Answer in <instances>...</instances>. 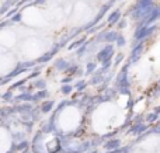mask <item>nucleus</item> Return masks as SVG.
Listing matches in <instances>:
<instances>
[{
    "instance_id": "nucleus-1",
    "label": "nucleus",
    "mask_w": 160,
    "mask_h": 153,
    "mask_svg": "<svg viewBox=\"0 0 160 153\" xmlns=\"http://www.w3.org/2000/svg\"><path fill=\"white\" fill-rule=\"evenodd\" d=\"M21 24H24L27 28H44L49 24L45 10H41L38 7H28L21 13Z\"/></svg>"
},
{
    "instance_id": "nucleus-2",
    "label": "nucleus",
    "mask_w": 160,
    "mask_h": 153,
    "mask_svg": "<svg viewBox=\"0 0 160 153\" xmlns=\"http://www.w3.org/2000/svg\"><path fill=\"white\" fill-rule=\"evenodd\" d=\"M94 17H96V14L93 11V7L86 0H79V2H76L73 4V11L70 18H72V21H75L76 27H79V24L80 25L87 24L90 20L93 21Z\"/></svg>"
},
{
    "instance_id": "nucleus-3",
    "label": "nucleus",
    "mask_w": 160,
    "mask_h": 153,
    "mask_svg": "<svg viewBox=\"0 0 160 153\" xmlns=\"http://www.w3.org/2000/svg\"><path fill=\"white\" fill-rule=\"evenodd\" d=\"M20 44V34L13 27H2L0 32V45L6 49H13Z\"/></svg>"
},
{
    "instance_id": "nucleus-4",
    "label": "nucleus",
    "mask_w": 160,
    "mask_h": 153,
    "mask_svg": "<svg viewBox=\"0 0 160 153\" xmlns=\"http://www.w3.org/2000/svg\"><path fill=\"white\" fill-rule=\"evenodd\" d=\"M115 45L114 44H102L101 48L98 49L96 55V59L97 62H100L101 65L104 63H110L112 62V59L115 58Z\"/></svg>"
},
{
    "instance_id": "nucleus-5",
    "label": "nucleus",
    "mask_w": 160,
    "mask_h": 153,
    "mask_svg": "<svg viewBox=\"0 0 160 153\" xmlns=\"http://www.w3.org/2000/svg\"><path fill=\"white\" fill-rule=\"evenodd\" d=\"M146 45L148 44H145V42H136V44H133L129 56H128V62H129L131 65L138 63V62L142 59L145 51H146Z\"/></svg>"
},
{
    "instance_id": "nucleus-6",
    "label": "nucleus",
    "mask_w": 160,
    "mask_h": 153,
    "mask_svg": "<svg viewBox=\"0 0 160 153\" xmlns=\"http://www.w3.org/2000/svg\"><path fill=\"white\" fill-rule=\"evenodd\" d=\"M73 65V62L68 58H58L53 62V69L59 73H66L70 69V66Z\"/></svg>"
},
{
    "instance_id": "nucleus-7",
    "label": "nucleus",
    "mask_w": 160,
    "mask_h": 153,
    "mask_svg": "<svg viewBox=\"0 0 160 153\" xmlns=\"http://www.w3.org/2000/svg\"><path fill=\"white\" fill-rule=\"evenodd\" d=\"M56 101L55 100H47L44 104L41 106V111L44 112V114H49L51 111H55L56 110Z\"/></svg>"
},
{
    "instance_id": "nucleus-8",
    "label": "nucleus",
    "mask_w": 160,
    "mask_h": 153,
    "mask_svg": "<svg viewBox=\"0 0 160 153\" xmlns=\"http://www.w3.org/2000/svg\"><path fill=\"white\" fill-rule=\"evenodd\" d=\"M98 69H100V67L97 66L96 62L88 61L87 63H86V66H84V75H94V73H96Z\"/></svg>"
},
{
    "instance_id": "nucleus-9",
    "label": "nucleus",
    "mask_w": 160,
    "mask_h": 153,
    "mask_svg": "<svg viewBox=\"0 0 160 153\" xmlns=\"http://www.w3.org/2000/svg\"><path fill=\"white\" fill-rule=\"evenodd\" d=\"M49 91L47 89L44 90H37L35 91V101H47L49 98Z\"/></svg>"
},
{
    "instance_id": "nucleus-10",
    "label": "nucleus",
    "mask_w": 160,
    "mask_h": 153,
    "mask_svg": "<svg viewBox=\"0 0 160 153\" xmlns=\"http://www.w3.org/2000/svg\"><path fill=\"white\" fill-rule=\"evenodd\" d=\"M88 86H90V81H88V80H86V79H79V80L76 81L75 90H78L79 93H83Z\"/></svg>"
},
{
    "instance_id": "nucleus-11",
    "label": "nucleus",
    "mask_w": 160,
    "mask_h": 153,
    "mask_svg": "<svg viewBox=\"0 0 160 153\" xmlns=\"http://www.w3.org/2000/svg\"><path fill=\"white\" fill-rule=\"evenodd\" d=\"M32 87L35 90H44V89H47V80H45V77L35 79V80L32 81Z\"/></svg>"
},
{
    "instance_id": "nucleus-12",
    "label": "nucleus",
    "mask_w": 160,
    "mask_h": 153,
    "mask_svg": "<svg viewBox=\"0 0 160 153\" xmlns=\"http://www.w3.org/2000/svg\"><path fill=\"white\" fill-rule=\"evenodd\" d=\"M84 44V38H80V39H75V41L72 42V44L69 45V47H68V51H78L80 47H82V45Z\"/></svg>"
},
{
    "instance_id": "nucleus-13",
    "label": "nucleus",
    "mask_w": 160,
    "mask_h": 153,
    "mask_svg": "<svg viewBox=\"0 0 160 153\" xmlns=\"http://www.w3.org/2000/svg\"><path fill=\"white\" fill-rule=\"evenodd\" d=\"M159 117H160V114H159V112H156L155 110H153L152 112H149V114L146 115V122H149V124H155L156 121H159Z\"/></svg>"
},
{
    "instance_id": "nucleus-14",
    "label": "nucleus",
    "mask_w": 160,
    "mask_h": 153,
    "mask_svg": "<svg viewBox=\"0 0 160 153\" xmlns=\"http://www.w3.org/2000/svg\"><path fill=\"white\" fill-rule=\"evenodd\" d=\"M73 89H75V87H73L72 84H63V86L61 87V93L63 96H69V94H72Z\"/></svg>"
},
{
    "instance_id": "nucleus-15",
    "label": "nucleus",
    "mask_w": 160,
    "mask_h": 153,
    "mask_svg": "<svg viewBox=\"0 0 160 153\" xmlns=\"http://www.w3.org/2000/svg\"><path fill=\"white\" fill-rule=\"evenodd\" d=\"M125 45H127V39H125V37L121 34V35L118 37V39H117V42H115V47H118V48H124Z\"/></svg>"
},
{
    "instance_id": "nucleus-16",
    "label": "nucleus",
    "mask_w": 160,
    "mask_h": 153,
    "mask_svg": "<svg viewBox=\"0 0 160 153\" xmlns=\"http://www.w3.org/2000/svg\"><path fill=\"white\" fill-rule=\"evenodd\" d=\"M124 59H125V55H124V53H122V52H118V53L115 55V58H114V65H115V66H118V65L121 63Z\"/></svg>"
},
{
    "instance_id": "nucleus-17",
    "label": "nucleus",
    "mask_w": 160,
    "mask_h": 153,
    "mask_svg": "<svg viewBox=\"0 0 160 153\" xmlns=\"http://www.w3.org/2000/svg\"><path fill=\"white\" fill-rule=\"evenodd\" d=\"M152 96H153V97H160V77H159L158 83H156L155 89L152 90Z\"/></svg>"
},
{
    "instance_id": "nucleus-18",
    "label": "nucleus",
    "mask_w": 160,
    "mask_h": 153,
    "mask_svg": "<svg viewBox=\"0 0 160 153\" xmlns=\"http://www.w3.org/2000/svg\"><path fill=\"white\" fill-rule=\"evenodd\" d=\"M53 3H56V4H62V3H65V2H68V0H52Z\"/></svg>"
},
{
    "instance_id": "nucleus-19",
    "label": "nucleus",
    "mask_w": 160,
    "mask_h": 153,
    "mask_svg": "<svg viewBox=\"0 0 160 153\" xmlns=\"http://www.w3.org/2000/svg\"><path fill=\"white\" fill-rule=\"evenodd\" d=\"M86 2H87V3H90V4H91V3H94V2H98V0H86Z\"/></svg>"
}]
</instances>
